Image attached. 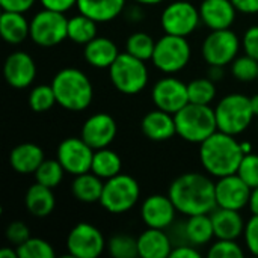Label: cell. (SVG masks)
<instances>
[{"instance_id":"8fae6325","label":"cell","mask_w":258,"mask_h":258,"mask_svg":"<svg viewBox=\"0 0 258 258\" xmlns=\"http://www.w3.org/2000/svg\"><path fill=\"white\" fill-rule=\"evenodd\" d=\"M240 50V39L230 29L212 30L203 42V57L209 65L225 67L231 63Z\"/></svg>"},{"instance_id":"83f0119b","label":"cell","mask_w":258,"mask_h":258,"mask_svg":"<svg viewBox=\"0 0 258 258\" xmlns=\"http://www.w3.org/2000/svg\"><path fill=\"white\" fill-rule=\"evenodd\" d=\"M101 180L103 178H100L91 171L74 175V180L71 183V192L74 198L85 204L100 203L103 187H104V183Z\"/></svg>"},{"instance_id":"7402d4cb","label":"cell","mask_w":258,"mask_h":258,"mask_svg":"<svg viewBox=\"0 0 258 258\" xmlns=\"http://www.w3.org/2000/svg\"><path fill=\"white\" fill-rule=\"evenodd\" d=\"M83 56L91 67L98 70H106V68L109 70L110 65L119 56V51L116 44L110 38L95 36L92 41H89L85 45Z\"/></svg>"},{"instance_id":"4dcf8cb0","label":"cell","mask_w":258,"mask_h":258,"mask_svg":"<svg viewBox=\"0 0 258 258\" xmlns=\"http://www.w3.org/2000/svg\"><path fill=\"white\" fill-rule=\"evenodd\" d=\"M97 21L80 14L74 15L73 18H68V38L80 45H86L89 41H92L97 35Z\"/></svg>"},{"instance_id":"f907efd6","label":"cell","mask_w":258,"mask_h":258,"mask_svg":"<svg viewBox=\"0 0 258 258\" xmlns=\"http://www.w3.org/2000/svg\"><path fill=\"white\" fill-rule=\"evenodd\" d=\"M0 258H18V252L12 248H3L0 249Z\"/></svg>"},{"instance_id":"11a10c76","label":"cell","mask_w":258,"mask_h":258,"mask_svg":"<svg viewBox=\"0 0 258 258\" xmlns=\"http://www.w3.org/2000/svg\"><path fill=\"white\" fill-rule=\"evenodd\" d=\"M257 80H258V79H257Z\"/></svg>"},{"instance_id":"484cf974","label":"cell","mask_w":258,"mask_h":258,"mask_svg":"<svg viewBox=\"0 0 258 258\" xmlns=\"http://www.w3.org/2000/svg\"><path fill=\"white\" fill-rule=\"evenodd\" d=\"M0 33L8 44H21L26 38H30V21L21 12L3 11L0 15Z\"/></svg>"},{"instance_id":"ab89813d","label":"cell","mask_w":258,"mask_h":258,"mask_svg":"<svg viewBox=\"0 0 258 258\" xmlns=\"http://www.w3.org/2000/svg\"><path fill=\"white\" fill-rule=\"evenodd\" d=\"M243 249L236 240L218 239L216 243L210 246L209 257L210 258H243Z\"/></svg>"},{"instance_id":"d6a6232c","label":"cell","mask_w":258,"mask_h":258,"mask_svg":"<svg viewBox=\"0 0 258 258\" xmlns=\"http://www.w3.org/2000/svg\"><path fill=\"white\" fill-rule=\"evenodd\" d=\"M65 169L60 165V162L56 159H50V160H44L39 168L35 171V180L36 183H41L47 187L54 189L56 186L60 184L62 178H63Z\"/></svg>"},{"instance_id":"6da1fadb","label":"cell","mask_w":258,"mask_h":258,"mask_svg":"<svg viewBox=\"0 0 258 258\" xmlns=\"http://www.w3.org/2000/svg\"><path fill=\"white\" fill-rule=\"evenodd\" d=\"M177 212L194 215H210L216 207V183L200 172H186L177 177L168 190Z\"/></svg>"},{"instance_id":"b9f144b4","label":"cell","mask_w":258,"mask_h":258,"mask_svg":"<svg viewBox=\"0 0 258 258\" xmlns=\"http://www.w3.org/2000/svg\"><path fill=\"white\" fill-rule=\"evenodd\" d=\"M29 237H30V231L27 225H24L20 221L11 222L6 228V239L15 246H20L21 243H24Z\"/></svg>"},{"instance_id":"f6af8a7d","label":"cell","mask_w":258,"mask_h":258,"mask_svg":"<svg viewBox=\"0 0 258 258\" xmlns=\"http://www.w3.org/2000/svg\"><path fill=\"white\" fill-rule=\"evenodd\" d=\"M42 8L57 11V12H67L73 6H77V0H39Z\"/></svg>"},{"instance_id":"52a82bcc","label":"cell","mask_w":258,"mask_h":258,"mask_svg":"<svg viewBox=\"0 0 258 258\" xmlns=\"http://www.w3.org/2000/svg\"><path fill=\"white\" fill-rule=\"evenodd\" d=\"M139 197L141 187L138 181L127 174H118L106 180L100 206L112 215H121L132 210L139 201Z\"/></svg>"},{"instance_id":"681fc988","label":"cell","mask_w":258,"mask_h":258,"mask_svg":"<svg viewBox=\"0 0 258 258\" xmlns=\"http://www.w3.org/2000/svg\"><path fill=\"white\" fill-rule=\"evenodd\" d=\"M249 210L252 215H258V186L252 189L251 192V198H249V204H248Z\"/></svg>"},{"instance_id":"4fadbf2b","label":"cell","mask_w":258,"mask_h":258,"mask_svg":"<svg viewBox=\"0 0 258 258\" xmlns=\"http://www.w3.org/2000/svg\"><path fill=\"white\" fill-rule=\"evenodd\" d=\"M95 150L88 145L82 138H67L57 147V160L65 172L79 175L91 171Z\"/></svg>"},{"instance_id":"816d5d0a","label":"cell","mask_w":258,"mask_h":258,"mask_svg":"<svg viewBox=\"0 0 258 258\" xmlns=\"http://www.w3.org/2000/svg\"><path fill=\"white\" fill-rule=\"evenodd\" d=\"M251 106H252L254 115L258 116V94H255L254 97H251Z\"/></svg>"},{"instance_id":"d6986e66","label":"cell","mask_w":258,"mask_h":258,"mask_svg":"<svg viewBox=\"0 0 258 258\" xmlns=\"http://www.w3.org/2000/svg\"><path fill=\"white\" fill-rule=\"evenodd\" d=\"M236 12L231 0H203L200 6L201 21L210 30L230 29L236 20Z\"/></svg>"},{"instance_id":"ac0fdd59","label":"cell","mask_w":258,"mask_h":258,"mask_svg":"<svg viewBox=\"0 0 258 258\" xmlns=\"http://www.w3.org/2000/svg\"><path fill=\"white\" fill-rule=\"evenodd\" d=\"M3 74L12 88L24 89L30 86L36 77V63L30 54L24 51H15L6 57Z\"/></svg>"},{"instance_id":"9a60e30c","label":"cell","mask_w":258,"mask_h":258,"mask_svg":"<svg viewBox=\"0 0 258 258\" xmlns=\"http://www.w3.org/2000/svg\"><path fill=\"white\" fill-rule=\"evenodd\" d=\"M252 189L237 175H225L216 181V203L218 207L242 210L249 204Z\"/></svg>"},{"instance_id":"7bdbcfd3","label":"cell","mask_w":258,"mask_h":258,"mask_svg":"<svg viewBox=\"0 0 258 258\" xmlns=\"http://www.w3.org/2000/svg\"><path fill=\"white\" fill-rule=\"evenodd\" d=\"M242 47L245 54L258 60V26H251L242 39Z\"/></svg>"},{"instance_id":"ee69618b","label":"cell","mask_w":258,"mask_h":258,"mask_svg":"<svg viewBox=\"0 0 258 258\" xmlns=\"http://www.w3.org/2000/svg\"><path fill=\"white\" fill-rule=\"evenodd\" d=\"M36 0H0V6L3 11H12V12H27Z\"/></svg>"},{"instance_id":"db71d44e","label":"cell","mask_w":258,"mask_h":258,"mask_svg":"<svg viewBox=\"0 0 258 258\" xmlns=\"http://www.w3.org/2000/svg\"><path fill=\"white\" fill-rule=\"evenodd\" d=\"M242 144V150L245 154H249L251 153V144L249 142H240Z\"/></svg>"},{"instance_id":"f546056e","label":"cell","mask_w":258,"mask_h":258,"mask_svg":"<svg viewBox=\"0 0 258 258\" xmlns=\"http://www.w3.org/2000/svg\"><path fill=\"white\" fill-rule=\"evenodd\" d=\"M121 168H122L121 157L115 151L107 150V148L95 150L91 172H94L100 178L109 180V178L121 174Z\"/></svg>"},{"instance_id":"ba28073f","label":"cell","mask_w":258,"mask_h":258,"mask_svg":"<svg viewBox=\"0 0 258 258\" xmlns=\"http://www.w3.org/2000/svg\"><path fill=\"white\" fill-rule=\"evenodd\" d=\"M151 60L162 73L175 74L181 71L190 60V45L186 36L165 33L159 41H156Z\"/></svg>"},{"instance_id":"603a6c76","label":"cell","mask_w":258,"mask_h":258,"mask_svg":"<svg viewBox=\"0 0 258 258\" xmlns=\"http://www.w3.org/2000/svg\"><path fill=\"white\" fill-rule=\"evenodd\" d=\"M171 239L163 230L148 228L138 237V252L142 258H166L171 255Z\"/></svg>"},{"instance_id":"cb8c5ba5","label":"cell","mask_w":258,"mask_h":258,"mask_svg":"<svg viewBox=\"0 0 258 258\" xmlns=\"http://www.w3.org/2000/svg\"><path fill=\"white\" fill-rule=\"evenodd\" d=\"M44 151L36 144H20L9 154V163L18 174H35L44 162Z\"/></svg>"},{"instance_id":"277c9868","label":"cell","mask_w":258,"mask_h":258,"mask_svg":"<svg viewBox=\"0 0 258 258\" xmlns=\"http://www.w3.org/2000/svg\"><path fill=\"white\" fill-rule=\"evenodd\" d=\"M177 135L190 144H201L218 132L215 109L210 104L187 103L175 115Z\"/></svg>"},{"instance_id":"60d3db41","label":"cell","mask_w":258,"mask_h":258,"mask_svg":"<svg viewBox=\"0 0 258 258\" xmlns=\"http://www.w3.org/2000/svg\"><path fill=\"white\" fill-rule=\"evenodd\" d=\"M243 239L248 251L258 257V215H252V218L245 224Z\"/></svg>"},{"instance_id":"5bb4252c","label":"cell","mask_w":258,"mask_h":258,"mask_svg":"<svg viewBox=\"0 0 258 258\" xmlns=\"http://www.w3.org/2000/svg\"><path fill=\"white\" fill-rule=\"evenodd\" d=\"M151 100L157 109L175 115L189 103L187 85L175 77H163L154 85Z\"/></svg>"},{"instance_id":"4316f807","label":"cell","mask_w":258,"mask_h":258,"mask_svg":"<svg viewBox=\"0 0 258 258\" xmlns=\"http://www.w3.org/2000/svg\"><path fill=\"white\" fill-rule=\"evenodd\" d=\"M24 204H26L27 212L32 216H36V218L48 216L54 210V206H56L53 189L41 183L32 184L26 192Z\"/></svg>"},{"instance_id":"8d00e7d4","label":"cell","mask_w":258,"mask_h":258,"mask_svg":"<svg viewBox=\"0 0 258 258\" xmlns=\"http://www.w3.org/2000/svg\"><path fill=\"white\" fill-rule=\"evenodd\" d=\"M18 258H54L53 246L38 237H29L24 243L17 246Z\"/></svg>"},{"instance_id":"3957f363","label":"cell","mask_w":258,"mask_h":258,"mask_svg":"<svg viewBox=\"0 0 258 258\" xmlns=\"http://www.w3.org/2000/svg\"><path fill=\"white\" fill-rule=\"evenodd\" d=\"M57 104L71 112H82L89 107L94 98V88L88 76L77 68H63L51 80Z\"/></svg>"},{"instance_id":"d590c367","label":"cell","mask_w":258,"mask_h":258,"mask_svg":"<svg viewBox=\"0 0 258 258\" xmlns=\"http://www.w3.org/2000/svg\"><path fill=\"white\" fill-rule=\"evenodd\" d=\"M109 252L113 258H135L139 257L138 239L127 234H115L107 243Z\"/></svg>"},{"instance_id":"7dc6e473","label":"cell","mask_w":258,"mask_h":258,"mask_svg":"<svg viewBox=\"0 0 258 258\" xmlns=\"http://www.w3.org/2000/svg\"><path fill=\"white\" fill-rule=\"evenodd\" d=\"M231 2L239 12H243V14H257L258 12V0H231Z\"/></svg>"},{"instance_id":"74e56055","label":"cell","mask_w":258,"mask_h":258,"mask_svg":"<svg viewBox=\"0 0 258 258\" xmlns=\"http://www.w3.org/2000/svg\"><path fill=\"white\" fill-rule=\"evenodd\" d=\"M231 74L239 82H252L258 79V60L245 54L231 62Z\"/></svg>"},{"instance_id":"ffe728a7","label":"cell","mask_w":258,"mask_h":258,"mask_svg":"<svg viewBox=\"0 0 258 258\" xmlns=\"http://www.w3.org/2000/svg\"><path fill=\"white\" fill-rule=\"evenodd\" d=\"M142 133L154 142H163L174 135H177V125H175V118L172 113L160 110L156 107V110L148 112L141 122Z\"/></svg>"},{"instance_id":"44dd1931","label":"cell","mask_w":258,"mask_h":258,"mask_svg":"<svg viewBox=\"0 0 258 258\" xmlns=\"http://www.w3.org/2000/svg\"><path fill=\"white\" fill-rule=\"evenodd\" d=\"M210 218L213 222V230H215L216 239L237 240L245 231L246 222H243V218L239 210L216 207L210 213Z\"/></svg>"},{"instance_id":"30bf717a","label":"cell","mask_w":258,"mask_h":258,"mask_svg":"<svg viewBox=\"0 0 258 258\" xmlns=\"http://www.w3.org/2000/svg\"><path fill=\"white\" fill-rule=\"evenodd\" d=\"M201 23L200 9L195 8L190 2L178 0L169 3L160 17V24L165 33L187 36L197 30Z\"/></svg>"},{"instance_id":"f5cc1de1","label":"cell","mask_w":258,"mask_h":258,"mask_svg":"<svg viewBox=\"0 0 258 258\" xmlns=\"http://www.w3.org/2000/svg\"><path fill=\"white\" fill-rule=\"evenodd\" d=\"M133 2L138 5H157V3H162L165 0H133Z\"/></svg>"},{"instance_id":"9c48e42d","label":"cell","mask_w":258,"mask_h":258,"mask_svg":"<svg viewBox=\"0 0 258 258\" xmlns=\"http://www.w3.org/2000/svg\"><path fill=\"white\" fill-rule=\"evenodd\" d=\"M68 38V18L63 12L42 9L30 20V39L39 47H54Z\"/></svg>"},{"instance_id":"bcb514c9","label":"cell","mask_w":258,"mask_h":258,"mask_svg":"<svg viewBox=\"0 0 258 258\" xmlns=\"http://www.w3.org/2000/svg\"><path fill=\"white\" fill-rule=\"evenodd\" d=\"M171 258H200L201 254L194 246H177L171 251Z\"/></svg>"},{"instance_id":"f1b7e54d","label":"cell","mask_w":258,"mask_h":258,"mask_svg":"<svg viewBox=\"0 0 258 258\" xmlns=\"http://www.w3.org/2000/svg\"><path fill=\"white\" fill-rule=\"evenodd\" d=\"M184 234L192 245H206L215 237L213 222L210 215H194L189 216L184 225Z\"/></svg>"},{"instance_id":"f35d334b","label":"cell","mask_w":258,"mask_h":258,"mask_svg":"<svg viewBox=\"0 0 258 258\" xmlns=\"http://www.w3.org/2000/svg\"><path fill=\"white\" fill-rule=\"evenodd\" d=\"M251 189L258 186V154H245L236 172Z\"/></svg>"},{"instance_id":"8992f818","label":"cell","mask_w":258,"mask_h":258,"mask_svg":"<svg viewBox=\"0 0 258 258\" xmlns=\"http://www.w3.org/2000/svg\"><path fill=\"white\" fill-rule=\"evenodd\" d=\"M109 76L115 89L125 95L139 94L148 83V68L145 60H141L127 51L119 53L109 68Z\"/></svg>"},{"instance_id":"7c38bea8","label":"cell","mask_w":258,"mask_h":258,"mask_svg":"<svg viewBox=\"0 0 258 258\" xmlns=\"http://www.w3.org/2000/svg\"><path fill=\"white\" fill-rule=\"evenodd\" d=\"M106 240L101 231L88 222H80L73 227L67 237L68 257L65 258H97L104 251Z\"/></svg>"},{"instance_id":"e0dca14e","label":"cell","mask_w":258,"mask_h":258,"mask_svg":"<svg viewBox=\"0 0 258 258\" xmlns=\"http://www.w3.org/2000/svg\"><path fill=\"white\" fill-rule=\"evenodd\" d=\"M177 209L169 195H151L141 207V218L148 228H168L175 219Z\"/></svg>"},{"instance_id":"2e32d148","label":"cell","mask_w":258,"mask_h":258,"mask_svg":"<svg viewBox=\"0 0 258 258\" xmlns=\"http://www.w3.org/2000/svg\"><path fill=\"white\" fill-rule=\"evenodd\" d=\"M116 132L118 128L115 119L109 113L100 112L89 116L83 122L80 138L94 150H101L107 148L113 142Z\"/></svg>"},{"instance_id":"836d02e7","label":"cell","mask_w":258,"mask_h":258,"mask_svg":"<svg viewBox=\"0 0 258 258\" xmlns=\"http://www.w3.org/2000/svg\"><path fill=\"white\" fill-rule=\"evenodd\" d=\"M189 103L195 104H210L216 97V86L212 79H195L187 83Z\"/></svg>"},{"instance_id":"d4e9b609","label":"cell","mask_w":258,"mask_h":258,"mask_svg":"<svg viewBox=\"0 0 258 258\" xmlns=\"http://www.w3.org/2000/svg\"><path fill=\"white\" fill-rule=\"evenodd\" d=\"M124 6L125 0H77L79 12L97 23L115 20L124 11Z\"/></svg>"},{"instance_id":"1f68e13d","label":"cell","mask_w":258,"mask_h":258,"mask_svg":"<svg viewBox=\"0 0 258 258\" xmlns=\"http://www.w3.org/2000/svg\"><path fill=\"white\" fill-rule=\"evenodd\" d=\"M156 48V41L145 32L132 33L125 42V51L141 60H151Z\"/></svg>"},{"instance_id":"e575fe53","label":"cell","mask_w":258,"mask_h":258,"mask_svg":"<svg viewBox=\"0 0 258 258\" xmlns=\"http://www.w3.org/2000/svg\"><path fill=\"white\" fill-rule=\"evenodd\" d=\"M54 104H57V101L51 85H38L29 94V106L33 112H47Z\"/></svg>"},{"instance_id":"c3c4849f","label":"cell","mask_w":258,"mask_h":258,"mask_svg":"<svg viewBox=\"0 0 258 258\" xmlns=\"http://www.w3.org/2000/svg\"><path fill=\"white\" fill-rule=\"evenodd\" d=\"M222 77H224V67H221V65H210L209 79L216 82V80H222Z\"/></svg>"},{"instance_id":"5b68a950","label":"cell","mask_w":258,"mask_h":258,"mask_svg":"<svg viewBox=\"0 0 258 258\" xmlns=\"http://www.w3.org/2000/svg\"><path fill=\"white\" fill-rule=\"evenodd\" d=\"M218 130L237 136L243 133L254 119L251 98L243 94H230L215 107Z\"/></svg>"},{"instance_id":"7a4b0ae2","label":"cell","mask_w":258,"mask_h":258,"mask_svg":"<svg viewBox=\"0 0 258 258\" xmlns=\"http://www.w3.org/2000/svg\"><path fill=\"white\" fill-rule=\"evenodd\" d=\"M200 145V162L212 177L221 178L237 172L245 153L236 136L218 130Z\"/></svg>"}]
</instances>
